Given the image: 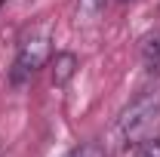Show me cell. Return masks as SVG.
<instances>
[{
    "label": "cell",
    "instance_id": "4",
    "mask_svg": "<svg viewBox=\"0 0 160 157\" xmlns=\"http://www.w3.org/2000/svg\"><path fill=\"white\" fill-rule=\"evenodd\" d=\"M142 65L148 74H160V34H148L142 40Z\"/></svg>",
    "mask_w": 160,
    "mask_h": 157
},
{
    "label": "cell",
    "instance_id": "1",
    "mask_svg": "<svg viewBox=\"0 0 160 157\" xmlns=\"http://www.w3.org/2000/svg\"><path fill=\"white\" fill-rule=\"evenodd\" d=\"M160 129V89L142 93L136 102H129L117 117V136L123 145H139Z\"/></svg>",
    "mask_w": 160,
    "mask_h": 157
},
{
    "label": "cell",
    "instance_id": "8",
    "mask_svg": "<svg viewBox=\"0 0 160 157\" xmlns=\"http://www.w3.org/2000/svg\"><path fill=\"white\" fill-rule=\"evenodd\" d=\"M117 3H132V0H117Z\"/></svg>",
    "mask_w": 160,
    "mask_h": 157
},
{
    "label": "cell",
    "instance_id": "7",
    "mask_svg": "<svg viewBox=\"0 0 160 157\" xmlns=\"http://www.w3.org/2000/svg\"><path fill=\"white\" fill-rule=\"evenodd\" d=\"M65 157H102V148L96 145V142H86V145L74 148V151H68Z\"/></svg>",
    "mask_w": 160,
    "mask_h": 157
},
{
    "label": "cell",
    "instance_id": "3",
    "mask_svg": "<svg viewBox=\"0 0 160 157\" xmlns=\"http://www.w3.org/2000/svg\"><path fill=\"white\" fill-rule=\"evenodd\" d=\"M80 62L74 53H56V59H52V83L56 86H65L68 80L77 74Z\"/></svg>",
    "mask_w": 160,
    "mask_h": 157
},
{
    "label": "cell",
    "instance_id": "2",
    "mask_svg": "<svg viewBox=\"0 0 160 157\" xmlns=\"http://www.w3.org/2000/svg\"><path fill=\"white\" fill-rule=\"evenodd\" d=\"M49 34H31L19 43V53H16V65H12V83H22L25 77H31L34 71H40L46 62H49Z\"/></svg>",
    "mask_w": 160,
    "mask_h": 157
},
{
    "label": "cell",
    "instance_id": "6",
    "mask_svg": "<svg viewBox=\"0 0 160 157\" xmlns=\"http://www.w3.org/2000/svg\"><path fill=\"white\" fill-rule=\"evenodd\" d=\"M136 157H160V136H151L136 145Z\"/></svg>",
    "mask_w": 160,
    "mask_h": 157
},
{
    "label": "cell",
    "instance_id": "5",
    "mask_svg": "<svg viewBox=\"0 0 160 157\" xmlns=\"http://www.w3.org/2000/svg\"><path fill=\"white\" fill-rule=\"evenodd\" d=\"M105 3H108V0H77V16L86 19V22H92L102 9H105Z\"/></svg>",
    "mask_w": 160,
    "mask_h": 157
}]
</instances>
